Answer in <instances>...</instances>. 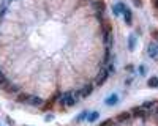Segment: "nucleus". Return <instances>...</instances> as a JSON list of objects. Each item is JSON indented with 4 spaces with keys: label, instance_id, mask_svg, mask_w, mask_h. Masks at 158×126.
<instances>
[{
    "label": "nucleus",
    "instance_id": "f257e3e1",
    "mask_svg": "<svg viewBox=\"0 0 158 126\" xmlns=\"http://www.w3.org/2000/svg\"><path fill=\"white\" fill-rule=\"evenodd\" d=\"M76 95H73V93H63V96L60 98V103L62 104H65V106H68V107H71V106H74L76 104Z\"/></svg>",
    "mask_w": 158,
    "mask_h": 126
},
{
    "label": "nucleus",
    "instance_id": "f03ea898",
    "mask_svg": "<svg viewBox=\"0 0 158 126\" xmlns=\"http://www.w3.org/2000/svg\"><path fill=\"white\" fill-rule=\"evenodd\" d=\"M125 8H127V5H125L123 2H117V3H114V5H112V13H114V16H120L122 13L125 11Z\"/></svg>",
    "mask_w": 158,
    "mask_h": 126
},
{
    "label": "nucleus",
    "instance_id": "7ed1b4c3",
    "mask_svg": "<svg viewBox=\"0 0 158 126\" xmlns=\"http://www.w3.org/2000/svg\"><path fill=\"white\" fill-rule=\"evenodd\" d=\"M147 55L150 58H156L158 57V43H150L147 47Z\"/></svg>",
    "mask_w": 158,
    "mask_h": 126
},
{
    "label": "nucleus",
    "instance_id": "20e7f679",
    "mask_svg": "<svg viewBox=\"0 0 158 126\" xmlns=\"http://www.w3.org/2000/svg\"><path fill=\"white\" fill-rule=\"evenodd\" d=\"M122 16H123V21H125L127 25H131V24H133V13H131V10H130L128 6H127L125 11L122 13Z\"/></svg>",
    "mask_w": 158,
    "mask_h": 126
},
{
    "label": "nucleus",
    "instance_id": "39448f33",
    "mask_svg": "<svg viewBox=\"0 0 158 126\" xmlns=\"http://www.w3.org/2000/svg\"><path fill=\"white\" fill-rule=\"evenodd\" d=\"M118 103V95L117 93H112V95H109L106 99H104V104H106V106H115Z\"/></svg>",
    "mask_w": 158,
    "mask_h": 126
},
{
    "label": "nucleus",
    "instance_id": "423d86ee",
    "mask_svg": "<svg viewBox=\"0 0 158 126\" xmlns=\"http://www.w3.org/2000/svg\"><path fill=\"white\" fill-rule=\"evenodd\" d=\"M98 118H100V112H97V110L87 113V121H89V123H94V121H97Z\"/></svg>",
    "mask_w": 158,
    "mask_h": 126
},
{
    "label": "nucleus",
    "instance_id": "0eeeda50",
    "mask_svg": "<svg viewBox=\"0 0 158 126\" xmlns=\"http://www.w3.org/2000/svg\"><path fill=\"white\" fill-rule=\"evenodd\" d=\"M135 46H136V36L130 35V38H128V50H135Z\"/></svg>",
    "mask_w": 158,
    "mask_h": 126
},
{
    "label": "nucleus",
    "instance_id": "6e6552de",
    "mask_svg": "<svg viewBox=\"0 0 158 126\" xmlns=\"http://www.w3.org/2000/svg\"><path fill=\"white\" fill-rule=\"evenodd\" d=\"M147 85H149V87H153V88L158 87V77H156V76H152V77L147 81Z\"/></svg>",
    "mask_w": 158,
    "mask_h": 126
},
{
    "label": "nucleus",
    "instance_id": "1a4fd4ad",
    "mask_svg": "<svg viewBox=\"0 0 158 126\" xmlns=\"http://www.w3.org/2000/svg\"><path fill=\"white\" fill-rule=\"evenodd\" d=\"M139 73H141V74H146V68L141 66V68H139Z\"/></svg>",
    "mask_w": 158,
    "mask_h": 126
},
{
    "label": "nucleus",
    "instance_id": "9d476101",
    "mask_svg": "<svg viewBox=\"0 0 158 126\" xmlns=\"http://www.w3.org/2000/svg\"><path fill=\"white\" fill-rule=\"evenodd\" d=\"M0 126H2V124H0Z\"/></svg>",
    "mask_w": 158,
    "mask_h": 126
}]
</instances>
